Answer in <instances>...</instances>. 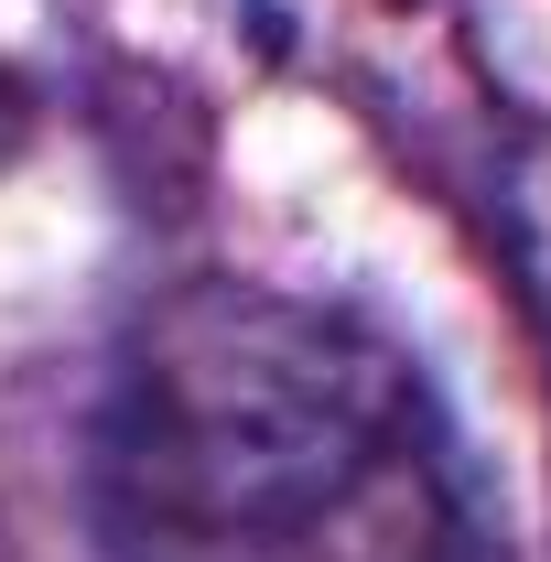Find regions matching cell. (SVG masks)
I'll return each mask as SVG.
<instances>
[{"label": "cell", "mask_w": 551, "mask_h": 562, "mask_svg": "<svg viewBox=\"0 0 551 562\" xmlns=\"http://www.w3.org/2000/svg\"><path fill=\"white\" fill-rule=\"evenodd\" d=\"M87 519L109 562H519L432 368L281 281H184L131 314Z\"/></svg>", "instance_id": "obj_1"}, {"label": "cell", "mask_w": 551, "mask_h": 562, "mask_svg": "<svg viewBox=\"0 0 551 562\" xmlns=\"http://www.w3.org/2000/svg\"><path fill=\"white\" fill-rule=\"evenodd\" d=\"M22 131H33V98H22V76L0 66V162L22 151Z\"/></svg>", "instance_id": "obj_2"}]
</instances>
